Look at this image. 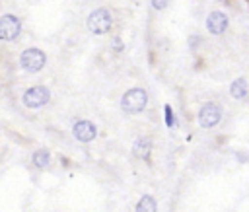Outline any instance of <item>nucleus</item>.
<instances>
[{"instance_id": "15", "label": "nucleus", "mask_w": 249, "mask_h": 212, "mask_svg": "<svg viewBox=\"0 0 249 212\" xmlns=\"http://www.w3.org/2000/svg\"><path fill=\"white\" fill-rule=\"evenodd\" d=\"M169 2H171V0H150V6H152L156 12H161V10H165V8L169 6Z\"/></svg>"}, {"instance_id": "8", "label": "nucleus", "mask_w": 249, "mask_h": 212, "mask_svg": "<svg viewBox=\"0 0 249 212\" xmlns=\"http://www.w3.org/2000/svg\"><path fill=\"white\" fill-rule=\"evenodd\" d=\"M72 134H74V138H76L78 142L88 144V142H91V140L97 136V126H95L91 121H88V119H80V121L74 123Z\"/></svg>"}, {"instance_id": "4", "label": "nucleus", "mask_w": 249, "mask_h": 212, "mask_svg": "<svg viewBox=\"0 0 249 212\" xmlns=\"http://www.w3.org/2000/svg\"><path fill=\"white\" fill-rule=\"evenodd\" d=\"M21 101H23V105L27 109H41L51 101V89L47 86H43V84L31 86V88H27L23 91Z\"/></svg>"}, {"instance_id": "6", "label": "nucleus", "mask_w": 249, "mask_h": 212, "mask_svg": "<svg viewBox=\"0 0 249 212\" xmlns=\"http://www.w3.org/2000/svg\"><path fill=\"white\" fill-rule=\"evenodd\" d=\"M222 107L216 101H206L200 109H198V124L202 128H214L220 121H222Z\"/></svg>"}, {"instance_id": "7", "label": "nucleus", "mask_w": 249, "mask_h": 212, "mask_svg": "<svg viewBox=\"0 0 249 212\" xmlns=\"http://www.w3.org/2000/svg\"><path fill=\"white\" fill-rule=\"evenodd\" d=\"M228 27H230V18L224 12L214 10L206 16V29L210 35H224Z\"/></svg>"}, {"instance_id": "12", "label": "nucleus", "mask_w": 249, "mask_h": 212, "mask_svg": "<svg viewBox=\"0 0 249 212\" xmlns=\"http://www.w3.org/2000/svg\"><path fill=\"white\" fill-rule=\"evenodd\" d=\"M134 212H158V202L152 194H144L138 202H136V208Z\"/></svg>"}, {"instance_id": "11", "label": "nucleus", "mask_w": 249, "mask_h": 212, "mask_svg": "<svg viewBox=\"0 0 249 212\" xmlns=\"http://www.w3.org/2000/svg\"><path fill=\"white\" fill-rule=\"evenodd\" d=\"M31 159H33V165H35L37 169H45V167H49V163H51V152H49L47 148H39V150L33 152Z\"/></svg>"}, {"instance_id": "13", "label": "nucleus", "mask_w": 249, "mask_h": 212, "mask_svg": "<svg viewBox=\"0 0 249 212\" xmlns=\"http://www.w3.org/2000/svg\"><path fill=\"white\" fill-rule=\"evenodd\" d=\"M163 123L167 128H173L175 126V115H173V107L169 103L163 105Z\"/></svg>"}, {"instance_id": "9", "label": "nucleus", "mask_w": 249, "mask_h": 212, "mask_svg": "<svg viewBox=\"0 0 249 212\" xmlns=\"http://www.w3.org/2000/svg\"><path fill=\"white\" fill-rule=\"evenodd\" d=\"M152 154V142L148 138H136L134 144H132V156L136 159H142V161H148Z\"/></svg>"}, {"instance_id": "14", "label": "nucleus", "mask_w": 249, "mask_h": 212, "mask_svg": "<svg viewBox=\"0 0 249 212\" xmlns=\"http://www.w3.org/2000/svg\"><path fill=\"white\" fill-rule=\"evenodd\" d=\"M111 47H113V51H117V53H123V51H124V43H123L121 35H113V39H111Z\"/></svg>"}, {"instance_id": "5", "label": "nucleus", "mask_w": 249, "mask_h": 212, "mask_svg": "<svg viewBox=\"0 0 249 212\" xmlns=\"http://www.w3.org/2000/svg\"><path fill=\"white\" fill-rule=\"evenodd\" d=\"M23 23L16 14H4L0 16V41L12 43L21 35Z\"/></svg>"}, {"instance_id": "2", "label": "nucleus", "mask_w": 249, "mask_h": 212, "mask_svg": "<svg viewBox=\"0 0 249 212\" xmlns=\"http://www.w3.org/2000/svg\"><path fill=\"white\" fill-rule=\"evenodd\" d=\"M146 105H148V91L144 88H130L121 97V109L126 115L142 113L146 109Z\"/></svg>"}, {"instance_id": "1", "label": "nucleus", "mask_w": 249, "mask_h": 212, "mask_svg": "<svg viewBox=\"0 0 249 212\" xmlns=\"http://www.w3.org/2000/svg\"><path fill=\"white\" fill-rule=\"evenodd\" d=\"M113 23H115V18L111 14L109 8H95L88 19H86V25H88V31L93 33V35H105L113 29Z\"/></svg>"}, {"instance_id": "10", "label": "nucleus", "mask_w": 249, "mask_h": 212, "mask_svg": "<svg viewBox=\"0 0 249 212\" xmlns=\"http://www.w3.org/2000/svg\"><path fill=\"white\" fill-rule=\"evenodd\" d=\"M230 95L233 99H245L249 95V84L245 78H235L230 86Z\"/></svg>"}, {"instance_id": "3", "label": "nucleus", "mask_w": 249, "mask_h": 212, "mask_svg": "<svg viewBox=\"0 0 249 212\" xmlns=\"http://www.w3.org/2000/svg\"><path fill=\"white\" fill-rule=\"evenodd\" d=\"M45 64H47V54H45V51H41L37 47H29V49L21 51V54H19V66L29 74L41 72L45 68Z\"/></svg>"}, {"instance_id": "16", "label": "nucleus", "mask_w": 249, "mask_h": 212, "mask_svg": "<svg viewBox=\"0 0 249 212\" xmlns=\"http://www.w3.org/2000/svg\"><path fill=\"white\" fill-rule=\"evenodd\" d=\"M216 2H226V0H216Z\"/></svg>"}]
</instances>
